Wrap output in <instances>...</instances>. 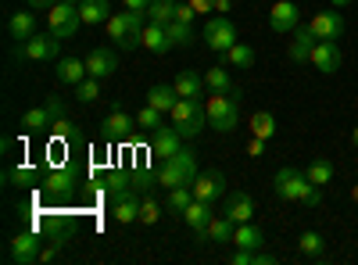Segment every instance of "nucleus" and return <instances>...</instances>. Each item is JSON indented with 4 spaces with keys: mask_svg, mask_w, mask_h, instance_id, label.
I'll use <instances>...</instances> for the list:
<instances>
[{
    "mask_svg": "<svg viewBox=\"0 0 358 265\" xmlns=\"http://www.w3.org/2000/svg\"><path fill=\"white\" fill-rule=\"evenodd\" d=\"M330 4H334V8H348V4H351V0H330Z\"/></svg>",
    "mask_w": 358,
    "mask_h": 265,
    "instance_id": "6e6d98bb",
    "label": "nucleus"
},
{
    "mask_svg": "<svg viewBox=\"0 0 358 265\" xmlns=\"http://www.w3.org/2000/svg\"><path fill=\"white\" fill-rule=\"evenodd\" d=\"M8 36H11L15 43H22V40H29V36H36V18L29 15V11H15V15L8 18Z\"/></svg>",
    "mask_w": 358,
    "mask_h": 265,
    "instance_id": "b1692460",
    "label": "nucleus"
},
{
    "mask_svg": "<svg viewBox=\"0 0 358 265\" xmlns=\"http://www.w3.org/2000/svg\"><path fill=\"white\" fill-rule=\"evenodd\" d=\"M222 194H226V176L222 172H197V180H194V197L197 201L219 204Z\"/></svg>",
    "mask_w": 358,
    "mask_h": 265,
    "instance_id": "4468645a",
    "label": "nucleus"
},
{
    "mask_svg": "<svg viewBox=\"0 0 358 265\" xmlns=\"http://www.w3.org/2000/svg\"><path fill=\"white\" fill-rule=\"evenodd\" d=\"M212 208H215V204H208V201H190L187 204V212H183V222L197 233V237H204V229H208V222H212Z\"/></svg>",
    "mask_w": 358,
    "mask_h": 265,
    "instance_id": "aec40b11",
    "label": "nucleus"
},
{
    "mask_svg": "<svg viewBox=\"0 0 358 265\" xmlns=\"http://www.w3.org/2000/svg\"><path fill=\"white\" fill-rule=\"evenodd\" d=\"M40 183H43V190L50 197H69L76 190V183H79V176H76V169H50Z\"/></svg>",
    "mask_w": 358,
    "mask_h": 265,
    "instance_id": "2eb2a0df",
    "label": "nucleus"
},
{
    "mask_svg": "<svg viewBox=\"0 0 358 265\" xmlns=\"http://www.w3.org/2000/svg\"><path fill=\"white\" fill-rule=\"evenodd\" d=\"M147 22H155V25L176 22V0H151V8H147Z\"/></svg>",
    "mask_w": 358,
    "mask_h": 265,
    "instance_id": "c9c22d12",
    "label": "nucleus"
},
{
    "mask_svg": "<svg viewBox=\"0 0 358 265\" xmlns=\"http://www.w3.org/2000/svg\"><path fill=\"white\" fill-rule=\"evenodd\" d=\"M233 244L236 248H265V233L258 229V226H251V222H241L236 226V233H233Z\"/></svg>",
    "mask_w": 358,
    "mask_h": 265,
    "instance_id": "c756f323",
    "label": "nucleus"
},
{
    "mask_svg": "<svg viewBox=\"0 0 358 265\" xmlns=\"http://www.w3.org/2000/svg\"><path fill=\"white\" fill-rule=\"evenodd\" d=\"M83 62H86V72L94 76V79H101V83L111 79V76L118 72V54L108 50V47H94V50L83 57Z\"/></svg>",
    "mask_w": 358,
    "mask_h": 265,
    "instance_id": "9b49d317",
    "label": "nucleus"
},
{
    "mask_svg": "<svg viewBox=\"0 0 358 265\" xmlns=\"http://www.w3.org/2000/svg\"><path fill=\"white\" fill-rule=\"evenodd\" d=\"M222 212L241 226V222H251V215H255V201H251V194H244V190H233L229 197H226V204H222Z\"/></svg>",
    "mask_w": 358,
    "mask_h": 265,
    "instance_id": "f3484780",
    "label": "nucleus"
},
{
    "mask_svg": "<svg viewBox=\"0 0 358 265\" xmlns=\"http://www.w3.org/2000/svg\"><path fill=\"white\" fill-rule=\"evenodd\" d=\"M162 212H165V208H162L155 197H147V194L140 197V222H143V226H155V222L162 219Z\"/></svg>",
    "mask_w": 358,
    "mask_h": 265,
    "instance_id": "a19ab883",
    "label": "nucleus"
},
{
    "mask_svg": "<svg viewBox=\"0 0 358 265\" xmlns=\"http://www.w3.org/2000/svg\"><path fill=\"white\" fill-rule=\"evenodd\" d=\"M194 18H197V11H194L190 4H176V22H187V25H194Z\"/></svg>",
    "mask_w": 358,
    "mask_h": 265,
    "instance_id": "a18cd8bd",
    "label": "nucleus"
},
{
    "mask_svg": "<svg viewBox=\"0 0 358 265\" xmlns=\"http://www.w3.org/2000/svg\"><path fill=\"white\" fill-rule=\"evenodd\" d=\"M25 4H29V8H36V11H50L57 0H25Z\"/></svg>",
    "mask_w": 358,
    "mask_h": 265,
    "instance_id": "603ef678",
    "label": "nucleus"
},
{
    "mask_svg": "<svg viewBox=\"0 0 358 265\" xmlns=\"http://www.w3.org/2000/svg\"><path fill=\"white\" fill-rule=\"evenodd\" d=\"M204 111H208V126L215 133H233L241 122V90H212L204 97Z\"/></svg>",
    "mask_w": 358,
    "mask_h": 265,
    "instance_id": "f03ea898",
    "label": "nucleus"
},
{
    "mask_svg": "<svg viewBox=\"0 0 358 265\" xmlns=\"http://www.w3.org/2000/svg\"><path fill=\"white\" fill-rule=\"evenodd\" d=\"M233 8H236V0H215V11L219 15H229Z\"/></svg>",
    "mask_w": 358,
    "mask_h": 265,
    "instance_id": "864d4df0",
    "label": "nucleus"
},
{
    "mask_svg": "<svg viewBox=\"0 0 358 265\" xmlns=\"http://www.w3.org/2000/svg\"><path fill=\"white\" fill-rule=\"evenodd\" d=\"M197 155L190 151V147H179V151L172 155V158H165L162 162V169H158V187H165V190H176V187H194V180H197Z\"/></svg>",
    "mask_w": 358,
    "mask_h": 265,
    "instance_id": "7ed1b4c3",
    "label": "nucleus"
},
{
    "mask_svg": "<svg viewBox=\"0 0 358 265\" xmlns=\"http://www.w3.org/2000/svg\"><path fill=\"white\" fill-rule=\"evenodd\" d=\"M122 8H126V11H140V15H147L151 0H122Z\"/></svg>",
    "mask_w": 358,
    "mask_h": 265,
    "instance_id": "8fccbe9b",
    "label": "nucleus"
},
{
    "mask_svg": "<svg viewBox=\"0 0 358 265\" xmlns=\"http://www.w3.org/2000/svg\"><path fill=\"white\" fill-rule=\"evenodd\" d=\"M179 147H183V133H179L176 126H162L155 136H151V155L155 158H172L176 151H179Z\"/></svg>",
    "mask_w": 358,
    "mask_h": 265,
    "instance_id": "dca6fc26",
    "label": "nucleus"
},
{
    "mask_svg": "<svg viewBox=\"0 0 358 265\" xmlns=\"http://www.w3.org/2000/svg\"><path fill=\"white\" fill-rule=\"evenodd\" d=\"M351 143H355V147H358V126H355V133H351Z\"/></svg>",
    "mask_w": 358,
    "mask_h": 265,
    "instance_id": "13d9d810",
    "label": "nucleus"
},
{
    "mask_svg": "<svg viewBox=\"0 0 358 265\" xmlns=\"http://www.w3.org/2000/svg\"><path fill=\"white\" fill-rule=\"evenodd\" d=\"M204 86H208V90H236V86H233V79H229V72L222 69V65H212V69H204Z\"/></svg>",
    "mask_w": 358,
    "mask_h": 265,
    "instance_id": "4c0bfd02",
    "label": "nucleus"
},
{
    "mask_svg": "<svg viewBox=\"0 0 358 265\" xmlns=\"http://www.w3.org/2000/svg\"><path fill=\"white\" fill-rule=\"evenodd\" d=\"M187 4L197 11V15H208V11H215V0H187Z\"/></svg>",
    "mask_w": 358,
    "mask_h": 265,
    "instance_id": "09e8293b",
    "label": "nucleus"
},
{
    "mask_svg": "<svg viewBox=\"0 0 358 265\" xmlns=\"http://www.w3.org/2000/svg\"><path fill=\"white\" fill-rule=\"evenodd\" d=\"M104 25H108V40H115V47L136 50V47H140V33H143V25H147V15L122 8L118 15H111Z\"/></svg>",
    "mask_w": 358,
    "mask_h": 265,
    "instance_id": "20e7f679",
    "label": "nucleus"
},
{
    "mask_svg": "<svg viewBox=\"0 0 358 265\" xmlns=\"http://www.w3.org/2000/svg\"><path fill=\"white\" fill-rule=\"evenodd\" d=\"M57 50H62V40L54 33H36L15 47V54L25 57V62H57Z\"/></svg>",
    "mask_w": 358,
    "mask_h": 265,
    "instance_id": "0eeeda50",
    "label": "nucleus"
},
{
    "mask_svg": "<svg viewBox=\"0 0 358 265\" xmlns=\"http://www.w3.org/2000/svg\"><path fill=\"white\" fill-rule=\"evenodd\" d=\"M305 176H308L315 187H330V183H334V176H337V169H334L330 158H312L308 169H305Z\"/></svg>",
    "mask_w": 358,
    "mask_h": 265,
    "instance_id": "cd10ccee",
    "label": "nucleus"
},
{
    "mask_svg": "<svg viewBox=\"0 0 358 265\" xmlns=\"http://www.w3.org/2000/svg\"><path fill=\"white\" fill-rule=\"evenodd\" d=\"M233 43H236V25L226 15L208 18V25H204V47L215 50V54H226Z\"/></svg>",
    "mask_w": 358,
    "mask_h": 265,
    "instance_id": "1a4fd4ad",
    "label": "nucleus"
},
{
    "mask_svg": "<svg viewBox=\"0 0 358 265\" xmlns=\"http://www.w3.org/2000/svg\"><path fill=\"white\" fill-rule=\"evenodd\" d=\"M57 83H65V86H79L90 72H86V62H79V57H62L57 62Z\"/></svg>",
    "mask_w": 358,
    "mask_h": 265,
    "instance_id": "4be33fe9",
    "label": "nucleus"
},
{
    "mask_svg": "<svg viewBox=\"0 0 358 265\" xmlns=\"http://www.w3.org/2000/svg\"><path fill=\"white\" fill-rule=\"evenodd\" d=\"M40 251H43V241H40V233H33V229L15 233V237L8 241V262H15V265L40 262Z\"/></svg>",
    "mask_w": 358,
    "mask_h": 265,
    "instance_id": "6e6552de",
    "label": "nucleus"
},
{
    "mask_svg": "<svg viewBox=\"0 0 358 265\" xmlns=\"http://www.w3.org/2000/svg\"><path fill=\"white\" fill-rule=\"evenodd\" d=\"M226 65H229V69H251V65H255V47H248V43L236 40V43L226 50Z\"/></svg>",
    "mask_w": 358,
    "mask_h": 265,
    "instance_id": "473e14b6",
    "label": "nucleus"
},
{
    "mask_svg": "<svg viewBox=\"0 0 358 265\" xmlns=\"http://www.w3.org/2000/svg\"><path fill=\"white\" fill-rule=\"evenodd\" d=\"M176 101H179L176 86H151V90H147V104L158 108L162 115H169V111L176 108Z\"/></svg>",
    "mask_w": 358,
    "mask_h": 265,
    "instance_id": "c85d7f7f",
    "label": "nucleus"
},
{
    "mask_svg": "<svg viewBox=\"0 0 358 265\" xmlns=\"http://www.w3.org/2000/svg\"><path fill=\"white\" fill-rule=\"evenodd\" d=\"M111 4L108 0H83L79 4V18H83V25H104L111 15Z\"/></svg>",
    "mask_w": 358,
    "mask_h": 265,
    "instance_id": "bb28decb",
    "label": "nucleus"
},
{
    "mask_svg": "<svg viewBox=\"0 0 358 265\" xmlns=\"http://www.w3.org/2000/svg\"><path fill=\"white\" fill-rule=\"evenodd\" d=\"M140 47L151 50V54H169V50H172V40H169V33H165V25L147 22L143 33H140Z\"/></svg>",
    "mask_w": 358,
    "mask_h": 265,
    "instance_id": "412c9836",
    "label": "nucleus"
},
{
    "mask_svg": "<svg viewBox=\"0 0 358 265\" xmlns=\"http://www.w3.org/2000/svg\"><path fill=\"white\" fill-rule=\"evenodd\" d=\"M273 190H276L283 201L305 204V208H315V204L322 201V187H315L301 169H290V165L280 169V172L273 176Z\"/></svg>",
    "mask_w": 358,
    "mask_h": 265,
    "instance_id": "f257e3e1",
    "label": "nucleus"
},
{
    "mask_svg": "<svg viewBox=\"0 0 358 265\" xmlns=\"http://www.w3.org/2000/svg\"><path fill=\"white\" fill-rule=\"evenodd\" d=\"M50 126H54V119H50L47 108H33V111L22 115V129H25V133H43V129H50Z\"/></svg>",
    "mask_w": 358,
    "mask_h": 265,
    "instance_id": "72a5a7b5",
    "label": "nucleus"
},
{
    "mask_svg": "<svg viewBox=\"0 0 358 265\" xmlns=\"http://www.w3.org/2000/svg\"><path fill=\"white\" fill-rule=\"evenodd\" d=\"M69 133H72V122H69L65 115H62V119L54 122V136H69Z\"/></svg>",
    "mask_w": 358,
    "mask_h": 265,
    "instance_id": "3c124183",
    "label": "nucleus"
},
{
    "mask_svg": "<svg viewBox=\"0 0 358 265\" xmlns=\"http://www.w3.org/2000/svg\"><path fill=\"white\" fill-rule=\"evenodd\" d=\"M136 126H140V129H147V133H158V129L165 126V115H162L158 108L147 104V108H140V111H136Z\"/></svg>",
    "mask_w": 358,
    "mask_h": 265,
    "instance_id": "58836bf2",
    "label": "nucleus"
},
{
    "mask_svg": "<svg viewBox=\"0 0 358 265\" xmlns=\"http://www.w3.org/2000/svg\"><path fill=\"white\" fill-rule=\"evenodd\" d=\"M308 29L315 33V40H341L344 36V18H341V8L337 11H319L308 18Z\"/></svg>",
    "mask_w": 358,
    "mask_h": 265,
    "instance_id": "ddd939ff",
    "label": "nucleus"
},
{
    "mask_svg": "<svg viewBox=\"0 0 358 265\" xmlns=\"http://www.w3.org/2000/svg\"><path fill=\"white\" fill-rule=\"evenodd\" d=\"M47 25H50V33H54L57 40H69V36H76V33H79V25H83V18H79V4H69V0H57V4L47 11Z\"/></svg>",
    "mask_w": 358,
    "mask_h": 265,
    "instance_id": "423d86ee",
    "label": "nucleus"
},
{
    "mask_svg": "<svg viewBox=\"0 0 358 265\" xmlns=\"http://www.w3.org/2000/svg\"><path fill=\"white\" fill-rule=\"evenodd\" d=\"M233 233H236V222L222 212V215H212V222H208L204 229V244H233Z\"/></svg>",
    "mask_w": 358,
    "mask_h": 265,
    "instance_id": "6ab92c4d",
    "label": "nucleus"
},
{
    "mask_svg": "<svg viewBox=\"0 0 358 265\" xmlns=\"http://www.w3.org/2000/svg\"><path fill=\"white\" fill-rule=\"evenodd\" d=\"M172 86H176L179 97H204V76H197V72H190V69L179 72Z\"/></svg>",
    "mask_w": 358,
    "mask_h": 265,
    "instance_id": "a878e982",
    "label": "nucleus"
},
{
    "mask_svg": "<svg viewBox=\"0 0 358 265\" xmlns=\"http://www.w3.org/2000/svg\"><path fill=\"white\" fill-rule=\"evenodd\" d=\"M308 62H312V65H315V69H319L322 76H334V72H337V69L344 65V54H341L337 40H319Z\"/></svg>",
    "mask_w": 358,
    "mask_h": 265,
    "instance_id": "f8f14e48",
    "label": "nucleus"
},
{
    "mask_svg": "<svg viewBox=\"0 0 358 265\" xmlns=\"http://www.w3.org/2000/svg\"><path fill=\"white\" fill-rule=\"evenodd\" d=\"M43 108L50 111V119H54V122H57V119H62V115H65V104H62V101H57V97H50V101H47Z\"/></svg>",
    "mask_w": 358,
    "mask_h": 265,
    "instance_id": "de8ad7c7",
    "label": "nucleus"
},
{
    "mask_svg": "<svg viewBox=\"0 0 358 265\" xmlns=\"http://www.w3.org/2000/svg\"><path fill=\"white\" fill-rule=\"evenodd\" d=\"M315 33L308 25H297L294 29V40H290V47H287V54H290V62H308L312 57V50H315Z\"/></svg>",
    "mask_w": 358,
    "mask_h": 265,
    "instance_id": "a211bd4d",
    "label": "nucleus"
},
{
    "mask_svg": "<svg viewBox=\"0 0 358 265\" xmlns=\"http://www.w3.org/2000/svg\"><path fill=\"white\" fill-rule=\"evenodd\" d=\"M69 4H83V0H69Z\"/></svg>",
    "mask_w": 358,
    "mask_h": 265,
    "instance_id": "bf43d9fd",
    "label": "nucleus"
},
{
    "mask_svg": "<svg viewBox=\"0 0 358 265\" xmlns=\"http://www.w3.org/2000/svg\"><path fill=\"white\" fill-rule=\"evenodd\" d=\"M54 258H57V244H50V248L40 251V262H54Z\"/></svg>",
    "mask_w": 358,
    "mask_h": 265,
    "instance_id": "5fc2aeb1",
    "label": "nucleus"
},
{
    "mask_svg": "<svg viewBox=\"0 0 358 265\" xmlns=\"http://www.w3.org/2000/svg\"><path fill=\"white\" fill-rule=\"evenodd\" d=\"M297 25H301V11H297V4L294 0H276L273 11H268V29L283 36V33H294Z\"/></svg>",
    "mask_w": 358,
    "mask_h": 265,
    "instance_id": "9d476101",
    "label": "nucleus"
},
{
    "mask_svg": "<svg viewBox=\"0 0 358 265\" xmlns=\"http://www.w3.org/2000/svg\"><path fill=\"white\" fill-rule=\"evenodd\" d=\"M297 251H301L305 258H326V241H322V233H315V229L301 233V237H297Z\"/></svg>",
    "mask_w": 358,
    "mask_h": 265,
    "instance_id": "7c9ffc66",
    "label": "nucleus"
},
{
    "mask_svg": "<svg viewBox=\"0 0 358 265\" xmlns=\"http://www.w3.org/2000/svg\"><path fill=\"white\" fill-rule=\"evenodd\" d=\"M129 180H133V190H136V194H151V187L158 183V176H151V172L136 169V172L129 176Z\"/></svg>",
    "mask_w": 358,
    "mask_h": 265,
    "instance_id": "37998d69",
    "label": "nucleus"
},
{
    "mask_svg": "<svg viewBox=\"0 0 358 265\" xmlns=\"http://www.w3.org/2000/svg\"><path fill=\"white\" fill-rule=\"evenodd\" d=\"M276 119H273V115H268V111H255L251 115V136H262V140H273L276 136Z\"/></svg>",
    "mask_w": 358,
    "mask_h": 265,
    "instance_id": "e433bc0d",
    "label": "nucleus"
},
{
    "mask_svg": "<svg viewBox=\"0 0 358 265\" xmlns=\"http://www.w3.org/2000/svg\"><path fill=\"white\" fill-rule=\"evenodd\" d=\"M248 155H251V158H262V155H265V140H262V136H251V140H248Z\"/></svg>",
    "mask_w": 358,
    "mask_h": 265,
    "instance_id": "49530a36",
    "label": "nucleus"
},
{
    "mask_svg": "<svg viewBox=\"0 0 358 265\" xmlns=\"http://www.w3.org/2000/svg\"><path fill=\"white\" fill-rule=\"evenodd\" d=\"M8 180H11L15 187H25V183L36 180V172H33V169H15V172H8Z\"/></svg>",
    "mask_w": 358,
    "mask_h": 265,
    "instance_id": "c03bdc74",
    "label": "nucleus"
},
{
    "mask_svg": "<svg viewBox=\"0 0 358 265\" xmlns=\"http://www.w3.org/2000/svg\"><path fill=\"white\" fill-rule=\"evenodd\" d=\"M133 126H136V119H133L129 111H111L108 119H104V136L108 140H122V136L133 133Z\"/></svg>",
    "mask_w": 358,
    "mask_h": 265,
    "instance_id": "5701e85b",
    "label": "nucleus"
},
{
    "mask_svg": "<svg viewBox=\"0 0 358 265\" xmlns=\"http://www.w3.org/2000/svg\"><path fill=\"white\" fill-rule=\"evenodd\" d=\"M111 215H115V222H122V226L140 222V201H136V194H122V197H115Z\"/></svg>",
    "mask_w": 358,
    "mask_h": 265,
    "instance_id": "393cba45",
    "label": "nucleus"
},
{
    "mask_svg": "<svg viewBox=\"0 0 358 265\" xmlns=\"http://www.w3.org/2000/svg\"><path fill=\"white\" fill-rule=\"evenodd\" d=\"M351 201H355V204H358V183H355V187H351Z\"/></svg>",
    "mask_w": 358,
    "mask_h": 265,
    "instance_id": "4d7b16f0",
    "label": "nucleus"
},
{
    "mask_svg": "<svg viewBox=\"0 0 358 265\" xmlns=\"http://www.w3.org/2000/svg\"><path fill=\"white\" fill-rule=\"evenodd\" d=\"M76 97L83 101V104H94L97 97H101V79H94V76H86L79 86H76Z\"/></svg>",
    "mask_w": 358,
    "mask_h": 265,
    "instance_id": "79ce46f5",
    "label": "nucleus"
},
{
    "mask_svg": "<svg viewBox=\"0 0 358 265\" xmlns=\"http://www.w3.org/2000/svg\"><path fill=\"white\" fill-rule=\"evenodd\" d=\"M229 262H233V265H273L276 255H265L262 248H255V251H251V248H236V251L229 255Z\"/></svg>",
    "mask_w": 358,
    "mask_h": 265,
    "instance_id": "2f4dec72",
    "label": "nucleus"
},
{
    "mask_svg": "<svg viewBox=\"0 0 358 265\" xmlns=\"http://www.w3.org/2000/svg\"><path fill=\"white\" fill-rule=\"evenodd\" d=\"M169 119L172 126L183 133V140H194L201 136V129L208 126V111H204V101L201 97H179L176 108L169 111Z\"/></svg>",
    "mask_w": 358,
    "mask_h": 265,
    "instance_id": "39448f33",
    "label": "nucleus"
},
{
    "mask_svg": "<svg viewBox=\"0 0 358 265\" xmlns=\"http://www.w3.org/2000/svg\"><path fill=\"white\" fill-rule=\"evenodd\" d=\"M165 33H169L172 47H190L194 43V25H187V22H169Z\"/></svg>",
    "mask_w": 358,
    "mask_h": 265,
    "instance_id": "ea45409f",
    "label": "nucleus"
},
{
    "mask_svg": "<svg viewBox=\"0 0 358 265\" xmlns=\"http://www.w3.org/2000/svg\"><path fill=\"white\" fill-rule=\"evenodd\" d=\"M190 201H194V187H176V190H169V197H165V212H169V215H183Z\"/></svg>",
    "mask_w": 358,
    "mask_h": 265,
    "instance_id": "f704fd0d",
    "label": "nucleus"
}]
</instances>
